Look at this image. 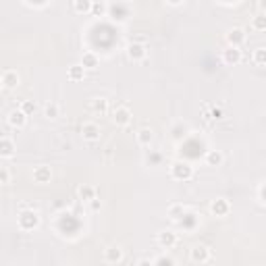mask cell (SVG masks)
Here are the masks:
<instances>
[{
  "label": "cell",
  "mask_w": 266,
  "mask_h": 266,
  "mask_svg": "<svg viewBox=\"0 0 266 266\" xmlns=\"http://www.w3.org/2000/svg\"><path fill=\"white\" fill-rule=\"evenodd\" d=\"M17 225H19L21 231H31V229H35L40 225V214H38V210H21L19 212V216H17Z\"/></svg>",
  "instance_id": "obj_1"
},
{
  "label": "cell",
  "mask_w": 266,
  "mask_h": 266,
  "mask_svg": "<svg viewBox=\"0 0 266 266\" xmlns=\"http://www.w3.org/2000/svg\"><path fill=\"white\" fill-rule=\"evenodd\" d=\"M171 177L177 181H189L193 177V166L189 162H183V160H177L171 164Z\"/></svg>",
  "instance_id": "obj_2"
},
{
  "label": "cell",
  "mask_w": 266,
  "mask_h": 266,
  "mask_svg": "<svg viewBox=\"0 0 266 266\" xmlns=\"http://www.w3.org/2000/svg\"><path fill=\"white\" fill-rule=\"evenodd\" d=\"M189 258L196 264H208L212 260V250L206 243H198V245H193L189 250Z\"/></svg>",
  "instance_id": "obj_3"
},
{
  "label": "cell",
  "mask_w": 266,
  "mask_h": 266,
  "mask_svg": "<svg viewBox=\"0 0 266 266\" xmlns=\"http://www.w3.org/2000/svg\"><path fill=\"white\" fill-rule=\"evenodd\" d=\"M127 56L129 60H133V63H144V60L148 58V48L146 44L141 42H131L127 46Z\"/></svg>",
  "instance_id": "obj_4"
},
{
  "label": "cell",
  "mask_w": 266,
  "mask_h": 266,
  "mask_svg": "<svg viewBox=\"0 0 266 266\" xmlns=\"http://www.w3.org/2000/svg\"><path fill=\"white\" fill-rule=\"evenodd\" d=\"M112 123L117 127H127L129 123H131V110H129V106L119 104L117 108L112 110Z\"/></svg>",
  "instance_id": "obj_5"
},
{
  "label": "cell",
  "mask_w": 266,
  "mask_h": 266,
  "mask_svg": "<svg viewBox=\"0 0 266 266\" xmlns=\"http://www.w3.org/2000/svg\"><path fill=\"white\" fill-rule=\"evenodd\" d=\"M104 262H108V264H117L121 262L123 258H125V252H123V247L119 243H110V245H106L104 247Z\"/></svg>",
  "instance_id": "obj_6"
},
{
  "label": "cell",
  "mask_w": 266,
  "mask_h": 266,
  "mask_svg": "<svg viewBox=\"0 0 266 266\" xmlns=\"http://www.w3.org/2000/svg\"><path fill=\"white\" fill-rule=\"evenodd\" d=\"M0 81H2V90L4 92H11L19 85V73L15 69H4L2 75H0Z\"/></svg>",
  "instance_id": "obj_7"
},
{
  "label": "cell",
  "mask_w": 266,
  "mask_h": 266,
  "mask_svg": "<svg viewBox=\"0 0 266 266\" xmlns=\"http://www.w3.org/2000/svg\"><path fill=\"white\" fill-rule=\"evenodd\" d=\"M27 114H25L21 108H15V110H11L8 112V117H6V121H8V125H11L13 129H23L25 125H27Z\"/></svg>",
  "instance_id": "obj_8"
},
{
  "label": "cell",
  "mask_w": 266,
  "mask_h": 266,
  "mask_svg": "<svg viewBox=\"0 0 266 266\" xmlns=\"http://www.w3.org/2000/svg\"><path fill=\"white\" fill-rule=\"evenodd\" d=\"M81 135H83L85 141H90V144L96 139H100V125L94 121H85L81 125Z\"/></svg>",
  "instance_id": "obj_9"
},
{
  "label": "cell",
  "mask_w": 266,
  "mask_h": 266,
  "mask_svg": "<svg viewBox=\"0 0 266 266\" xmlns=\"http://www.w3.org/2000/svg\"><path fill=\"white\" fill-rule=\"evenodd\" d=\"M227 44L231 48H241L245 44V31L241 27H233L227 31Z\"/></svg>",
  "instance_id": "obj_10"
},
{
  "label": "cell",
  "mask_w": 266,
  "mask_h": 266,
  "mask_svg": "<svg viewBox=\"0 0 266 266\" xmlns=\"http://www.w3.org/2000/svg\"><path fill=\"white\" fill-rule=\"evenodd\" d=\"M189 133H191V127L187 125V123L177 121L175 125L171 127V139L173 141H183L185 137H189Z\"/></svg>",
  "instance_id": "obj_11"
},
{
  "label": "cell",
  "mask_w": 266,
  "mask_h": 266,
  "mask_svg": "<svg viewBox=\"0 0 266 266\" xmlns=\"http://www.w3.org/2000/svg\"><path fill=\"white\" fill-rule=\"evenodd\" d=\"M156 241L160 247H164V250H171V247H175L177 243H179V237H177L175 231H160L156 237Z\"/></svg>",
  "instance_id": "obj_12"
},
{
  "label": "cell",
  "mask_w": 266,
  "mask_h": 266,
  "mask_svg": "<svg viewBox=\"0 0 266 266\" xmlns=\"http://www.w3.org/2000/svg\"><path fill=\"white\" fill-rule=\"evenodd\" d=\"M223 60H225V65H239L243 60L241 48H231L229 46L227 50H223Z\"/></svg>",
  "instance_id": "obj_13"
},
{
  "label": "cell",
  "mask_w": 266,
  "mask_h": 266,
  "mask_svg": "<svg viewBox=\"0 0 266 266\" xmlns=\"http://www.w3.org/2000/svg\"><path fill=\"white\" fill-rule=\"evenodd\" d=\"M15 141L8 137V135H2V139H0V156H2V160H8V158H13L15 154Z\"/></svg>",
  "instance_id": "obj_14"
},
{
  "label": "cell",
  "mask_w": 266,
  "mask_h": 266,
  "mask_svg": "<svg viewBox=\"0 0 266 266\" xmlns=\"http://www.w3.org/2000/svg\"><path fill=\"white\" fill-rule=\"evenodd\" d=\"M135 139H137V144H139L141 148H148V146L154 141V131L150 129V127H141V129H137V133H135Z\"/></svg>",
  "instance_id": "obj_15"
},
{
  "label": "cell",
  "mask_w": 266,
  "mask_h": 266,
  "mask_svg": "<svg viewBox=\"0 0 266 266\" xmlns=\"http://www.w3.org/2000/svg\"><path fill=\"white\" fill-rule=\"evenodd\" d=\"M185 212L187 208L183 206V204H171V206L166 208V216L173 220V223H181V218L185 216Z\"/></svg>",
  "instance_id": "obj_16"
},
{
  "label": "cell",
  "mask_w": 266,
  "mask_h": 266,
  "mask_svg": "<svg viewBox=\"0 0 266 266\" xmlns=\"http://www.w3.org/2000/svg\"><path fill=\"white\" fill-rule=\"evenodd\" d=\"M204 162L208 166H223L225 162V154L220 150H208L206 156H204Z\"/></svg>",
  "instance_id": "obj_17"
},
{
  "label": "cell",
  "mask_w": 266,
  "mask_h": 266,
  "mask_svg": "<svg viewBox=\"0 0 266 266\" xmlns=\"http://www.w3.org/2000/svg\"><path fill=\"white\" fill-rule=\"evenodd\" d=\"M50 179H52L50 166L40 164V166H35V168H33V181H35V183H48Z\"/></svg>",
  "instance_id": "obj_18"
},
{
  "label": "cell",
  "mask_w": 266,
  "mask_h": 266,
  "mask_svg": "<svg viewBox=\"0 0 266 266\" xmlns=\"http://www.w3.org/2000/svg\"><path fill=\"white\" fill-rule=\"evenodd\" d=\"M77 198L81 202H94L96 200V187L94 185H79L77 187Z\"/></svg>",
  "instance_id": "obj_19"
},
{
  "label": "cell",
  "mask_w": 266,
  "mask_h": 266,
  "mask_svg": "<svg viewBox=\"0 0 266 266\" xmlns=\"http://www.w3.org/2000/svg\"><path fill=\"white\" fill-rule=\"evenodd\" d=\"M229 202L225 200V198H218V200H214L210 204V212L212 214H216V216H225V214H229Z\"/></svg>",
  "instance_id": "obj_20"
},
{
  "label": "cell",
  "mask_w": 266,
  "mask_h": 266,
  "mask_svg": "<svg viewBox=\"0 0 266 266\" xmlns=\"http://www.w3.org/2000/svg\"><path fill=\"white\" fill-rule=\"evenodd\" d=\"M67 77L71 79V81H81V79L85 77V67L79 63V65H71L69 71H67Z\"/></svg>",
  "instance_id": "obj_21"
},
{
  "label": "cell",
  "mask_w": 266,
  "mask_h": 266,
  "mask_svg": "<svg viewBox=\"0 0 266 266\" xmlns=\"http://www.w3.org/2000/svg\"><path fill=\"white\" fill-rule=\"evenodd\" d=\"M90 110L96 112V114H104L108 110V100L106 98H92L90 100Z\"/></svg>",
  "instance_id": "obj_22"
},
{
  "label": "cell",
  "mask_w": 266,
  "mask_h": 266,
  "mask_svg": "<svg viewBox=\"0 0 266 266\" xmlns=\"http://www.w3.org/2000/svg\"><path fill=\"white\" fill-rule=\"evenodd\" d=\"M250 29H252V31H264V29H266V15H264V13H258V15L252 17Z\"/></svg>",
  "instance_id": "obj_23"
},
{
  "label": "cell",
  "mask_w": 266,
  "mask_h": 266,
  "mask_svg": "<svg viewBox=\"0 0 266 266\" xmlns=\"http://www.w3.org/2000/svg\"><path fill=\"white\" fill-rule=\"evenodd\" d=\"M44 114H46V119H58L60 117V106L56 102H46V106H44Z\"/></svg>",
  "instance_id": "obj_24"
},
{
  "label": "cell",
  "mask_w": 266,
  "mask_h": 266,
  "mask_svg": "<svg viewBox=\"0 0 266 266\" xmlns=\"http://www.w3.org/2000/svg\"><path fill=\"white\" fill-rule=\"evenodd\" d=\"M81 65L85 67V69H96L100 65V60H98V56L94 54V52H83V56H81Z\"/></svg>",
  "instance_id": "obj_25"
},
{
  "label": "cell",
  "mask_w": 266,
  "mask_h": 266,
  "mask_svg": "<svg viewBox=\"0 0 266 266\" xmlns=\"http://www.w3.org/2000/svg\"><path fill=\"white\" fill-rule=\"evenodd\" d=\"M252 63L256 67H266V48H256L252 54Z\"/></svg>",
  "instance_id": "obj_26"
},
{
  "label": "cell",
  "mask_w": 266,
  "mask_h": 266,
  "mask_svg": "<svg viewBox=\"0 0 266 266\" xmlns=\"http://www.w3.org/2000/svg\"><path fill=\"white\" fill-rule=\"evenodd\" d=\"M71 8L75 13H92V2H87V0H75V2H71Z\"/></svg>",
  "instance_id": "obj_27"
},
{
  "label": "cell",
  "mask_w": 266,
  "mask_h": 266,
  "mask_svg": "<svg viewBox=\"0 0 266 266\" xmlns=\"http://www.w3.org/2000/svg\"><path fill=\"white\" fill-rule=\"evenodd\" d=\"M19 108H21L25 114H27V117H31V114L35 112V102H31V100H23Z\"/></svg>",
  "instance_id": "obj_28"
},
{
  "label": "cell",
  "mask_w": 266,
  "mask_h": 266,
  "mask_svg": "<svg viewBox=\"0 0 266 266\" xmlns=\"http://www.w3.org/2000/svg\"><path fill=\"white\" fill-rule=\"evenodd\" d=\"M92 13H94V15H104V13H108V4L92 2Z\"/></svg>",
  "instance_id": "obj_29"
},
{
  "label": "cell",
  "mask_w": 266,
  "mask_h": 266,
  "mask_svg": "<svg viewBox=\"0 0 266 266\" xmlns=\"http://www.w3.org/2000/svg\"><path fill=\"white\" fill-rule=\"evenodd\" d=\"M0 183H2V185H8V183H11V171H8V166H2V168H0Z\"/></svg>",
  "instance_id": "obj_30"
},
{
  "label": "cell",
  "mask_w": 266,
  "mask_h": 266,
  "mask_svg": "<svg viewBox=\"0 0 266 266\" xmlns=\"http://www.w3.org/2000/svg\"><path fill=\"white\" fill-rule=\"evenodd\" d=\"M154 264H156V266H175V260L168 258V256H162V258L158 260V262H154Z\"/></svg>",
  "instance_id": "obj_31"
},
{
  "label": "cell",
  "mask_w": 266,
  "mask_h": 266,
  "mask_svg": "<svg viewBox=\"0 0 266 266\" xmlns=\"http://www.w3.org/2000/svg\"><path fill=\"white\" fill-rule=\"evenodd\" d=\"M135 266H156L152 260H150V258H141V260H137V264Z\"/></svg>",
  "instance_id": "obj_32"
},
{
  "label": "cell",
  "mask_w": 266,
  "mask_h": 266,
  "mask_svg": "<svg viewBox=\"0 0 266 266\" xmlns=\"http://www.w3.org/2000/svg\"><path fill=\"white\" fill-rule=\"evenodd\" d=\"M25 6H29V8H46L50 2H40V4H31V2H23Z\"/></svg>",
  "instance_id": "obj_33"
},
{
  "label": "cell",
  "mask_w": 266,
  "mask_h": 266,
  "mask_svg": "<svg viewBox=\"0 0 266 266\" xmlns=\"http://www.w3.org/2000/svg\"><path fill=\"white\" fill-rule=\"evenodd\" d=\"M258 8H260V11H264V15H266V2H260Z\"/></svg>",
  "instance_id": "obj_34"
}]
</instances>
